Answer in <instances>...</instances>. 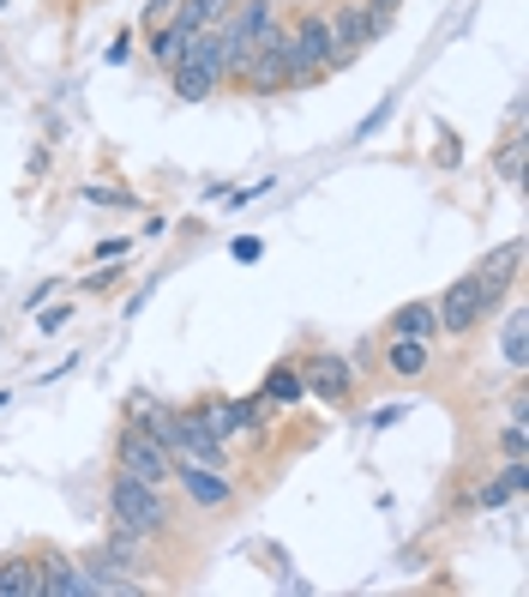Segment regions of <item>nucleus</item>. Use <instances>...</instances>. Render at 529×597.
Here are the masks:
<instances>
[{
	"label": "nucleus",
	"instance_id": "28",
	"mask_svg": "<svg viewBox=\"0 0 529 597\" xmlns=\"http://www.w3.org/2000/svg\"><path fill=\"white\" fill-rule=\"evenodd\" d=\"M271 187H277V182H271V175H265V182H253V187H235V194H229V206H247V199L271 194Z\"/></svg>",
	"mask_w": 529,
	"mask_h": 597
},
{
	"label": "nucleus",
	"instance_id": "8",
	"mask_svg": "<svg viewBox=\"0 0 529 597\" xmlns=\"http://www.w3.org/2000/svg\"><path fill=\"white\" fill-rule=\"evenodd\" d=\"M205 428H211L217 441H241V435L260 428V404H247V399H211V404H205Z\"/></svg>",
	"mask_w": 529,
	"mask_h": 597
},
{
	"label": "nucleus",
	"instance_id": "11",
	"mask_svg": "<svg viewBox=\"0 0 529 597\" xmlns=\"http://www.w3.org/2000/svg\"><path fill=\"white\" fill-rule=\"evenodd\" d=\"M326 19H331V43H338V67H343L355 48H367V12H361L355 0H350V7L326 12Z\"/></svg>",
	"mask_w": 529,
	"mask_h": 597
},
{
	"label": "nucleus",
	"instance_id": "12",
	"mask_svg": "<svg viewBox=\"0 0 529 597\" xmlns=\"http://www.w3.org/2000/svg\"><path fill=\"white\" fill-rule=\"evenodd\" d=\"M524 489H529V459H511L494 482H482V489H475V507H487V513H494V507H506L511 495H524Z\"/></svg>",
	"mask_w": 529,
	"mask_h": 597
},
{
	"label": "nucleus",
	"instance_id": "27",
	"mask_svg": "<svg viewBox=\"0 0 529 597\" xmlns=\"http://www.w3.org/2000/svg\"><path fill=\"white\" fill-rule=\"evenodd\" d=\"M404 416H409L404 404H385V411H373V416H367V428H392V423H404Z\"/></svg>",
	"mask_w": 529,
	"mask_h": 597
},
{
	"label": "nucleus",
	"instance_id": "17",
	"mask_svg": "<svg viewBox=\"0 0 529 597\" xmlns=\"http://www.w3.org/2000/svg\"><path fill=\"white\" fill-rule=\"evenodd\" d=\"M518 260H524V241H506V248H494V253H487L482 265H475V272H482L487 284H511V272H518Z\"/></svg>",
	"mask_w": 529,
	"mask_h": 597
},
{
	"label": "nucleus",
	"instance_id": "14",
	"mask_svg": "<svg viewBox=\"0 0 529 597\" xmlns=\"http://www.w3.org/2000/svg\"><path fill=\"white\" fill-rule=\"evenodd\" d=\"M499 357H506L511 375H524V368H529V321H524V308H511L506 326H499Z\"/></svg>",
	"mask_w": 529,
	"mask_h": 597
},
{
	"label": "nucleus",
	"instance_id": "10",
	"mask_svg": "<svg viewBox=\"0 0 529 597\" xmlns=\"http://www.w3.org/2000/svg\"><path fill=\"white\" fill-rule=\"evenodd\" d=\"M0 597H43V562L36 555H7L0 562Z\"/></svg>",
	"mask_w": 529,
	"mask_h": 597
},
{
	"label": "nucleus",
	"instance_id": "18",
	"mask_svg": "<svg viewBox=\"0 0 529 597\" xmlns=\"http://www.w3.org/2000/svg\"><path fill=\"white\" fill-rule=\"evenodd\" d=\"M385 362H392V375H421V368H428V345H421V338H392Z\"/></svg>",
	"mask_w": 529,
	"mask_h": 597
},
{
	"label": "nucleus",
	"instance_id": "22",
	"mask_svg": "<svg viewBox=\"0 0 529 597\" xmlns=\"http://www.w3.org/2000/svg\"><path fill=\"white\" fill-rule=\"evenodd\" d=\"M499 447H506V459H529V423H524V416H511V423H506Z\"/></svg>",
	"mask_w": 529,
	"mask_h": 597
},
{
	"label": "nucleus",
	"instance_id": "21",
	"mask_svg": "<svg viewBox=\"0 0 529 597\" xmlns=\"http://www.w3.org/2000/svg\"><path fill=\"white\" fill-rule=\"evenodd\" d=\"M367 43H379L385 31H392V19H397V0H367Z\"/></svg>",
	"mask_w": 529,
	"mask_h": 597
},
{
	"label": "nucleus",
	"instance_id": "5",
	"mask_svg": "<svg viewBox=\"0 0 529 597\" xmlns=\"http://www.w3.org/2000/svg\"><path fill=\"white\" fill-rule=\"evenodd\" d=\"M433 314H440L445 338H463V333H475V326L494 314V302H487V284L470 272V278H458V284H445V296L433 302Z\"/></svg>",
	"mask_w": 529,
	"mask_h": 597
},
{
	"label": "nucleus",
	"instance_id": "26",
	"mask_svg": "<svg viewBox=\"0 0 529 597\" xmlns=\"http://www.w3.org/2000/svg\"><path fill=\"white\" fill-rule=\"evenodd\" d=\"M229 253H235V260H241V265H253V260H260V253H265V241H253V236H241V241H229Z\"/></svg>",
	"mask_w": 529,
	"mask_h": 597
},
{
	"label": "nucleus",
	"instance_id": "24",
	"mask_svg": "<svg viewBox=\"0 0 529 597\" xmlns=\"http://www.w3.org/2000/svg\"><path fill=\"white\" fill-rule=\"evenodd\" d=\"M85 199H90V206H133V194H121V187H85Z\"/></svg>",
	"mask_w": 529,
	"mask_h": 597
},
{
	"label": "nucleus",
	"instance_id": "15",
	"mask_svg": "<svg viewBox=\"0 0 529 597\" xmlns=\"http://www.w3.org/2000/svg\"><path fill=\"white\" fill-rule=\"evenodd\" d=\"M265 399H271V404H301V399H307L301 368H295V362H277V368H271V375H265Z\"/></svg>",
	"mask_w": 529,
	"mask_h": 597
},
{
	"label": "nucleus",
	"instance_id": "13",
	"mask_svg": "<svg viewBox=\"0 0 529 597\" xmlns=\"http://www.w3.org/2000/svg\"><path fill=\"white\" fill-rule=\"evenodd\" d=\"M392 338H440V314H433V302H404V308L392 314Z\"/></svg>",
	"mask_w": 529,
	"mask_h": 597
},
{
	"label": "nucleus",
	"instance_id": "4",
	"mask_svg": "<svg viewBox=\"0 0 529 597\" xmlns=\"http://www.w3.org/2000/svg\"><path fill=\"white\" fill-rule=\"evenodd\" d=\"M241 85L247 91H289V85H301L295 79V48H289V31H271L260 36V48H253V61H247V73H241Z\"/></svg>",
	"mask_w": 529,
	"mask_h": 597
},
{
	"label": "nucleus",
	"instance_id": "16",
	"mask_svg": "<svg viewBox=\"0 0 529 597\" xmlns=\"http://www.w3.org/2000/svg\"><path fill=\"white\" fill-rule=\"evenodd\" d=\"M229 12V0H175V24L180 31H211Z\"/></svg>",
	"mask_w": 529,
	"mask_h": 597
},
{
	"label": "nucleus",
	"instance_id": "3",
	"mask_svg": "<svg viewBox=\"0 0 529 597\" xmlns=\"http://www.w3.org/2000/svg\"><path fill=\"white\" fill-rule=\"evenodd\" d=\"M114 471L133 477V482H151V489H169L175 482V453L163 447L151 428L121 423V435H114Z\"/></svg>",
	"mask_w": 529,
	"mask_h": 597
},
{
	"label": "nucleus",
	"instance_id": "1",
	"mask_svg": "<svg viewBox=\"0 0 529 597\" xmlns=\"http://www.w3.org/2000/svg\"><path fill=\"white\" fill-rule=\"evenodd\" d=\"M169 525H175V507L163 501V489L114 471V482H109V531H126V538L151 543V538H163Z\"/></svg>",
	"mask_w": 529,
	"mask_h": 597
},
{
	"label": "nucleus",
	"instance_id": "2",
	"mask_svg": "<svg viewBox=\"0 0 529 597\" xmlns=\"http://www.w3.org/2000/svg\"><path fill=\"white\" fill-rule=\"evenodd\" d=\"M175 97H187V104H199V97L217 91V79H223V31H192L187 43H180L175 55Z\"/></svg>",
	"mask_w": 529,
	"mask_h": 597
},
{
	"label": "nucleus",
	"instance_id": "6",
	"mask_svg": "<svg viewBox=\"0 0 529 597\" xmlns=\"http://www.w3.org/2000/svg\"><path fill=\"white\" fill-rule=\"evenodd\" d=\"M289 48H295V79H319V73L338 67V43H331V19H326V12L295 19Z\"/></svg>",
	"mask_w": 529,
	"mask_h": 597
},
{
	"label": "nucleus",
	"instance_id": "31",
	"mask_svg": "<svg viewBox=\"0 0 529 597\" xmlns=\"http://www.w3.org/2000/svg\"><path fill=\"white\" fill-rule=\"evenodd\" d=\"M7 7H12V0H0V12H7Z\"/></svg>",
	"mask_w": 529,
	"mask_h": 597
},
{
	"label": "nucleus",
	"instance_id": "29",
	"mask_svg": "<svg viewBox=\"0 0 529 597\" xmlns=\"http://www.w3.org/2000/svg\"><path fill=\"white\" fill-rule=\"evenodd\" d=\"M109 284H114V272H109V265H102V272H90L79 290H109Z\"/></svg>",
	"mask_w": 529,
	"mask_h": 597
},
{
	"label": "nucleus",
	"instance_id": "9",
	"mask_svg": "<svg viewBox=\"0 0 529 597\" xmlns=\"http://www.w3.org/2000/svg\"><path fill=\"white\" fill-rule=\"evenodd\" d=\"M301 380H307V392L326 399V404H343V399H350V387H355V375H350V362H343V357H313L301 368Z\"/></svg>",
	"mask_w": 529,
	"mask_h": 597
},
{
	"label": "nucleus",
	"instance_id": "25",
	"mask_svg": "<svg viewBox=\"0 0 529 597\" xmlns=\"http://www.w3.org/2000/svg\"><path fill=\"white\" fill-rule=\"evenodd\" d=\"M126 248H133V236H109V241H102V248H97V265H114V260H121Z\"/></svg>",
	"mask_w": 529,
	"mask_h": 597
},
{
	"label": "nucleus",
	"instance_id": "20",
	"mask_svg": "<svg viewBox=\"0 0 529 597\" xmlns=\"http://www.w3.org/2000/svg\"><path fill=\"white\" fill-rule=\"evenodd\" d=\"M192 31H180V24H163L157 36H151V61H163V67H175V55H180V43H187Z\"/></svg>",
	"mask_w": 529,
	"mask_h": 597
},
{
	"label": "nucleus",
	"instance_id": "7",
	"mask_svg": "<svg viewBox=\"0 0 529 597\" xmlns=\"http://www.w3.org/2000/svg\"><path fill=\"white\" fill-rule=\"evenodd\" d=\"M175 482H180V495H187L192 507H205V513H217V507L235 501V482L217 471V465H199V459H175Z\"/></svg>",
	"mask_w": 529,
	"mask_h": 597
},
{
	"label": "nucleus",
	"instance_id": "23",
	"mask_svg": "<svg viewBox=\"0 0 529 597\" xmlns=\"http://www.w3.org/2000/svg\"><path fill=\"white\" fill-rule=\"evenodd\" d=\"M67 321H73V308H67V302H55V308H43V314H36V333H48V338H55Z\"/></svg>",
	"mask_w": 529,
	"mask_h": 597
},
{
	"label": "nucleus",
	"instance_id": "30",
	"mask_svg": "<svg viewBox=\"0 0 529 597\" xmlns=\"http://www.w3.org/2000/svg\"><path fill=\"white\" fill-rule=\"evenodd\" d=\"M169 7H175V0H145V24L157 19V12H169Z\"/></svg>",
	"mask_w": 529,
	"mask_h": 597
},
{
	"label": "nucleus",
	"instance_id": "19",
	"mask_svg": "<svg viewBox=\"0 0 529 597\" xmlns=\"http://www.w3.org/2000/svg\"><path fill=\"white\" fill-rule=\"evenodd\" d=\"M524 151H529V139H524V133H511L506 145H499L494 170H499V182H506V187H524Z\"/></svg>",
	"mask_w": 529,
	"mask_h": 597
}]
</instances>
